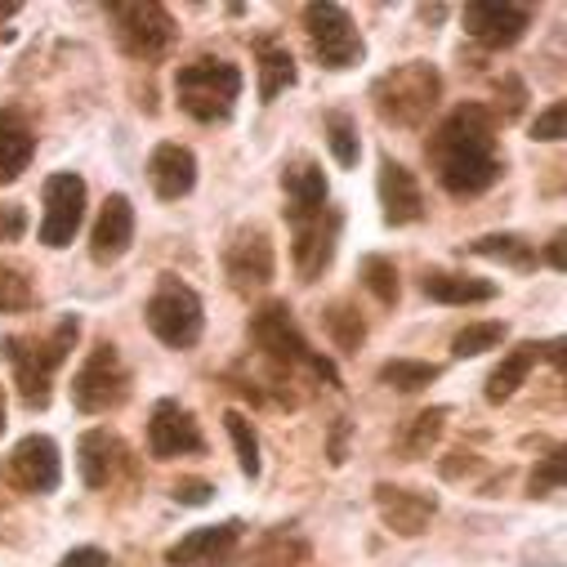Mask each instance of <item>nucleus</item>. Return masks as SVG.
Masks as SVG:
<instances>
[{"label": "nucleus", "instance_id": "nucleus-1", "mask_svg": "<svg viewBox=\"0 0 567 567\" xmlns=\"http://www.w3.org/2000/svg\"><path fill=\"white\" fill-rule=\"evenodd\" d=\"M430 166L452 197H478L501 179L496 116L483 103H461L430 138Z\"/></svg>", "mask_w": 567, "mask_h": 567}, {"label": "nucleus", "instance_id": "nucleus-2", "mask_svg": "<svg viewBox=\"0 0 567 567\" xmlns=\"http://www.w3.org/2000/svg\"><path fill=\"white\" fill-rule=\"evenodd\" d=\"M250 336H255L259 353L272 362L277 375H287V380H291V371H309V375H318V380H327V384H340L336 367H331L322 353L309 349V340L300 336L291 309L281 305V300H268V305L250 318Z\"/></svg>", "mask_w": 567, "mask_h": 567}, {"label": "nucleus", "instance_id": "nucleus-3", "mask_svg": "<svg viewBox=\"0 0 567 567\" xmlns=\"http://www.w3.org/2000/svg\"><path fill=\"white\" fill-rule=\"evenodd\" d=\"M439 99H443V76L430 63H402L371 85V103L380 121L402 125V130H420L439 107Z\"/></svg>", "mask_w": 567, "mask_h": 567}, {"label": "nucleus", "instance_id": "nucleus-4", "mask_svg": "<svg viewBox=\"0 0 567 567\" xmlns=\"http://www.w3.org/2000/svg\"><path fill=\"white\" fill-rule=\"evenodd\" d=\"M175 94L193 121L215 125L233 116L237 94H241V72L228 59H193L175 72Z\"/></svg>", "mask_w": 567, "mask_h": 567}, {"label": "nucleus", "instance_id": "nucleus-5", "mask_svg": "<svg viewBox=\"0 0 567 567\" xmlns=\"http://www.w3.org/2000/svg\"><path fill=\"white\" fill-rule=\"evenodd\" d=\"M76 336H81V318H63L50 340H10V362H14L19 398H23L32 411L50 406L54 367L68 358V349L76 344Z\"/></svg>", "mask_w": 567, "mask_h": 567}, {"label": "nucleus", "instance_id": "nucleus-6", "mask_svg": "<svg viewBox=\"0 0 567 567\" xmlns=\"http://www.w3.org/2000/svg\"><path fill=\"white\" fill-rule=\"evenodd\" d=\"M130 398V371L116 353V344H94L81 371L72 375V406L85 415H107Z\"/></svg>", "mask_w": 567, "mask_h": 567}, {"label": "nucleus", "instance_id": "nucleus-7", "mask_svg": "<svg viewBox=\"0 0 567 567\" xmlns=\"http://www.w3.org/2000/svg\"><path fill=\"white\" fill-rule=\"evenodd\" d=\"M112 28H116V41L130 59H166L175 50V19L166 14V6L157 0H130V6H112L107 10Z\"/></svg>", "mask_w": 567, "mask_h": 567}, {"label": "nucleus", "instance_id": "nucleus-8", "mask_svg": "<svg viewBox=\"0 0 567 567\" xmlns=\"http://www.w3.org/2000/svg\"><path fill=\"white\" fill-rule=\"evenodd\" d=\"M144 318H148V331L166 349H193L202 340V322H206L197 291L184 287V281H175V277H166L162 287H157V296L148 300Z\"/></svg>", "mask_w": 567, "mask_h": 567}, {"label": "nucleus", "instance_id": "nucleus-9", "mask_svg": "<svg viewBox=\"0 0 567 567\" xmlns=\"http://www.w3.org/2000/svg\"><path fill=\"white\" fill-rule=\"evenodd\" d=\"M224 272L233 281V291H241V296L268 287L272 272H277V259H272V237H268L264 224H241V228L228 233Z\"/></svg>", "mask_w": 567, "mask_h": 567}, {"label": "nucleus", "instance_id": "nucleus-10", "mask_svg": "<svg viewBox=\"0 0 567 567\" xmlns=\"http://www.w3.org/2000/svg\"><path fill=\"white\" fill-rule=\"evenodd\" d=\"M305 32H309L313 54H318L322 68H331V72L353 68V63L362 59V37H358L353 19H349L340 6H309V10H305Z\"/></svg>", "mask_w": 567, "mask_h": 567}, {"label": "nucleus", "instance_id": "nucleus-11", "mask_svg": "<svg viewBox=\"0 0 567 567\" xmlns=\"http://www.w3.org/2000/svg\"><path fill=\"white\" fill-rule=\"evenodd\" d=\"M291 219V255H296V272L300 281H318V272L331 264L336 255V237H340V210L322 206V210H300V215H287Z\"/></svg>", "mask_w": 567, "mask_h": 567}, {"label": "nucleus", "instance_id": "nucleus-12", "mask_svg": "<svg viewBox=\"0 0 567 567\" xmlns=\"http://www.w3.org/2000/svg\"><path fill=\"white\" fill-rule=\"evenodd\" d=\"M532 28V10L514 0H474L465 6V32L487 50H509Z\"/></svg>", "mask_w": 567, "mask_h": 567}, {"label": "nucleus", "instance_id": "nucleus-13", "mask_svg": "<svg viewBox=\"0 0 567 567\" xmlns=\"http://www.w3.org/2000/svg\"><path fill=\"white\" fill-rule=\"evenodd\" d=\"M85 219V179L81 175H50L45 179V219H41V241L50 250L68 246Z\"/></svg>", "mask_w": 567, "mask_h": 567}, {"label": "nucleus", "instance_id": "nucleus-14", "mask_svg": "<svg viewBox=\"0 0 567 567\" xmlns=\"http://www.w3.org/2000/svg\"><path fill=\"white\" fill-rule=\"evenodd\" d=\"M10 478H14L19 492H32V496L54 492L59 478H63V461H59L54 439H45V434L23 439V443L14 447V456H10Z\"/></svg>", "mask_w": 567, "mask_h": 567}, {"label": "nucleus", "instance_id": "nucleus-15", "mask_svg": "<svg viewBox=\"0 0 567 567\" xmlns=\"http://www.w3.org/2000/svg\"><path fill=\"white\" fill-rule=\"evenodd\" d=\"M148 447L157 461H175V456H193L202 452V430L197 420L179 406V402H157L153 406V420H148Z\"/></svg>", "mask_w": 567, "mask_h": 567}, {"label": "nucleus", "instance_id": "nucleus-16", "mask_svg": "<svg viewBox=\"0 0 567 567\" xmlns=\"http://www.w3.org/2000/svg\"><path fill=\"white\" fill-rule=\"evenodd\" d=\"M237 540H241V523L197 527V532H188L179 545H171L166 563H175V567H228Z\"/></svg>", "mask_w": 567, "mask_h": 567}, {"label": "nucleus", "instance_id": "nucleus-17", "mask_svg": "<svg viewBox=\"0 0 567 567\" xmlns=\"http://www.w3.org/2000/svg\"><path fill=\"white\" fill-rule=\"evenodd\" d=\"M375 509H380V518H384L389 532L420 536L424 527H430L439 501L430 492H415V487H389V483H380L375 487Z\"/></svg>", "mask_w": 567, "mask_h": 567}, {"label": "nucleus", "instance_id": "nucleus-18", "mask_svg": "<svg viewBox=\"0 0 567 567\" xmlns=\"http://www.w3.org/2000/svg\"><path fill=\"white\" fill-rule=\"evenodd\" d=\"M134 241V206L125 193H112L94 219V233H90V255L94 264H116Z\"/></svg>", "mask_w": 567, "mask_h": 567}, {"label": "nucleus", "instance_id": "nucleus-19", "mask_svg": "<svg viewBox=\"0 0 567 567\" xmlns=\"http://www.w3.org/2000/svg\"><path fill=\"white\" fill-rule=\"evenodd\" d=\"M380 206H384V224H393V228H406L424 215V193H420L415 175L393 157L380 162Z\"/></svg>", "mask_w": 567, "mask_h": 567}, {"label": "nucleus", "instance_id": "nucleus-20", "mask_svg": "<svg viewBox=\"0 0 567 567\" xmlns=\"http://www.w3.org/2000/svg\"><path fill=\"white\" fill-rule=\"evenodd\" d=\"M148 179H153V193L162 202H179L197 184V157L184 144H157L148 157Z\"/></svg>", "mask_w": 567, "mask_h": 567}, {"label": "nucleus", "instance_id": "nucleus-21", "mask_svg": "<svg viewBox=\"0 0 567 567\" xmlns=\"http://www.w3.org/2000/svg\"><path fill=\"white\" fill-rule=\"evenodd\" d=\"M125 465V443L112 430H90L76 443V470L85 478V487H107Z\"/></svg>", "mask_w": 567, "mask_h": 567}, {"label": "nucleus", "instance_id": "nucleus-22", "mask_svg": "<svg viewBox=\"0 0 567 567\" xmlns=\"http://www.w3.org/2000/svg\"><path fill=\"white\" fill-rule=\"evenodd\" d=\"M37 153V134L19 112H0V184H14Z\"/></svg>", "mask_w": 567, "mask_h": 567}, {"label": "nucleus", "instance_id": "nucleus-23", "mask_svg": "<svg viewBox=\"0 0 567 567\" xmlns=\"http://www.w3.org/2000/svg\"><path fill=\"white\" fill-rule=\"evenodd\" d=\"M420 287L439 305H487V300H496V281L465 277V272H424Z\"/></svg>", "mask_w": 567, "mask_h": 567}, {"label": "nucleus", "instance_id": "nucleus-24", "mask_svg": "<svg viewBox=\"0 0 567 567\" xmlns=\"http://www.w3.org/2000/svg\"><path fill=\"white\" fill-rule=\"evenodd\" d=\"M281 193H287V215L322 210L327 206V175L313 162H291L281 171Z\"/></svg>", "mask_w": 567, "mask_h": 567}, {"label": "nucleus", "instance_id": "nucleus-25", "mask_svg": "<svg viewBox=\"0 0 567 567\" xmlns=\"http://www.w3.org/2000/svg\"><path fill=\"white\" fill-rule=\"evenodd\" d=\"M536 358H540V344H518V349H509V353L501 358V367L487 375V402H509V398L523 389V380H527V371L536 367Z\"/></svg>", "mask_w": 567, "mask_h": 567}, {"label": "nucleus", "instance_id": "nucleus-26", "mask_svg": "<svg viewBox=\"0 0 567 567\" xmlns=\"http://www.w3.org/2000/svg\"><path fill=\"white\" fill-rule=\"evenodd\" d=\"M255 54H259V103H272L281 90L296 85V59L287 45H272V41H259Z\"/></svg>", "mask_w": 567, "mask_h": 567}, {"label": "nucleus", "instance_id": "nucleus-27", "mask_svg": "<svg viewBox=\"0 0 567 567\" xmlns=\"http://www.w3.org/2000/svg\"><path fill=\"white\" fill-rule=\"evenodd\" d=\"M443 424H447V411L443 406H430V411H420L402 424V434H398V456L402 461H420V456H430V447L443 439Z\"/></svg>", "mask_w": 567, "mask_h": 567}, {"label": "nucleus", "instance_id": "nucleus-28", "mask_svg": "<svg viewBox=\"0 0 567 567\" xmlns=\"http://www.w3.org/2000/svg\"><path fill=\"white\" fill-rule=\"evenodd\" d=\"M470 255H483V259H501V264H509V268H536V250L523 241V237H514V233H492V237H478V241H470Z\"/></svg>", "mask_w": 567, "mask_h": 567}, {"label": "nucleus", "instance_id": "nucleus-29", "mask_svg": "<svg viewBox=\"0 0 567 567\" xmlns=\"http://www.w3.org/2000/svg\"><path fill=\"white\" fill-rule=\"evenodd\" d=\"M443 371L434 367V362H415V358H393V362H384L380 367V384H389V389H398V393H415V389H424V384H434Z\"/></svg>", "mask_w": 567, "mask_h": 567}, {"label": "nucleus", "instance_id": "nucleus-30", "mask_svg": "<svg viewBox=\"0 0 567 567\" xmlns=\"http://www.w3.org/2000/svg\"><path fill=\"white\" fill-rule=\"evenodd\" d=\"M322 327H327L331 344H336V349H344V353H358V344L367 340V327H362L358 309H353V305H344V300H336V305L322 313Z\"/></svg>", "mask_w": 567, "mask_h": 567}, {"label": "nucleus", "instance_id": "nucleus-31", "mask_svg": "<svg viewBox=\"0 0 567 567\" xmlns=\"http://www.w3.org/2000/svg\"><path fill=\"white\" fill-rule=\"evenodd\" d=\"M305 554H309L305 540H296L287 532H272V536L259 540V549L246 558V567H300Z\"/></svg>", "mask_w": 567, "mask_h": 567}, {"label": "nucleus", "instance_id": "nucleus-32", "mask_svg": "<svg viewBox=\"0 0 567 567\" xmlns=\"http://www.w3.org/2000/svg\"><path fill=\"white\" fill-rule=\"evenodd\" d=\"M37 305V287L23 268L0 264V313H28Z\"/></svg>", "mask_w": 567, "mask_h": 567}, {"label": "nucleus", "instance_id": "nucleus-33", "mask_svg": "<svg viewBox=\"0 0 567 567\" xmlns=\"http://www.w3.org/2000/svg\"><path fill=\"white\" fill-rule=\"evenodd\" d=\"M224 430H228V439H233V447H237L241 474H246V478H259V439H255V430H250V420H246L241 411H228V415H224Z\"/></svg>", "mask_w": 567, "mask_h": 567}, {"label": "nucleus", "instance_id": "nucleus-34", "mask_svg": "<svg viewBox=\"0 0 567 567\" xmlns=\"http://www.w3.org/2000/svg\"><path fill=\"white\" fill-rule=\"evenodd\" d=\"M362 281H367V291H371L380 305H398L402 287H398V268H393V259H384V255H367V259H362Z\"/></svg>", "mask_w": 567, "mask_h": 567}, {"label": "nucleus", "instance_id": "nucleus-35", "mask_svg": "<svg viewBox=\"0 0 567 567\" xmlns=\"http://www.w3.org/2000/svg\"><path fill=\"white\" fill-rule=\"evenodd\" d=\"M501 340H505V322H474V327L456 331L452 353H456V358H478V353H487V349H501Z\"/></svg>", "mask_w": 567, "mask_h": 567}, {"label": "nucleus", "instance_id": "nucleus-36", "mask_svg": "<svg viewBox=\"0 0 567 567\" xmlns=\"http://www.w3.org/2000/svg\"><path fill=\"white\" fill-rule=\"evenodd\" d=\"M327 144H331V157H336L344 171L358 166L362 144H358V130H353V121H349L344 112H331V116H327Z\"/></svg>", "mask_w": 567, "mask_h": 567}, {"label": "nucleus", "instance_id": "nucleus-37", "mask_svg": "<svg viewBox=\"0 0 567 567\" xmlns=\"http://www.w3.org/2000/svg\"><path fill=\"white\" fill-rule=\"evenodd\" d=\"M532 138H536V144H558V138H567V99L549 103V107L532 121Z\"/></svg>", "mask_w": 567, "mask_h": 567}, {"label": "nucleus", "instance_id": "nucleus-38", "mask_svg": "<svg viewBox=\"0 0 567 567\" xmlns=\"http://www.w3.org/2000/svg\"><path fill=\"white\" fill-rule=\"evenodd\" d=\"M549 483L567 487V443H563L554 456H545V465L532 474V496H545V487H549Z\"/></svg>", "mask_w": 567, "mask_h": 567}, {"label": "nucleus", "instance_id": "nucleus-39", "mask_svg": "<svg viewBox=\"0 0 567 567\" xmlns=\"http://www.w3.org/2000/svg\"><path fill=\"white\" fill-rule=\"evenodd\" d=\"M23 233H28V210H23L19 202L0 206V246H6V241H19Z\"/></svg>", "mask_w": 567, "mask_h": 567}, {"label": "nucleus", "instance_id": "nucleus-40", "mask_svg": "<svg viewBox=\"0 0 567 567\" xmlns=\"http://www.w3.org/2000/svg\"><path fill=\"white\" fill-rule=\"evenodd\" d=\"M210 492H215V487L202 483V478H179V483H175V501H179V505H206Z\"/></svg>", "mask_w": 567, "mask_h": 567}, {"label": "nucleus", "instance_id": "nucleus-41", "mask_svg": "<svg viewBox=\"0 0 567 567\" xmlns=\"http://www.w3.org/2000/svg\"><path fill=\"white\" fill-rule=\"evenodd\" d=\"M59 567H107V554L94 549V545H81V549H72V554H63Z\"/></svg>", "mask_w": 567, "mask_h": 567}, {"label": "nucleus", "instance_id": "nucleus-42", "mask_svg": "<svg viewBox=\"0 0 567 567\" xmlns=\"http://www.w3.org/2000/svg\"><path fill=\"white\" fill-rule=\"evenodd\" d=\"M545 264L558 268V272H567V228H558V233L545 241Z\"/></svg>", "mask_w": 567, "mask_h": 567}, {"label": "nucleus", "instance_id": "nucleus-43", "mask_svg": "<svg viewBox=\"0 0 567 567\" xmlns=\"http://www.w3.org/2000/svg\"><path fill=\"white\" fill-rule=\"evenodd\" d=\"M456 461H443V478H461V474H474L478 470V456L474 452H452Z\"/></svg>", "mask_w": 567, "mask_h": 567}, {"label": "nucleus", "instance_id": "nucleus-44", "mask_svg": "<svg viewBox=\"0 0 567 567\" xmlns=\"http://www.w3.org/2000/svg\"><path fill=\"white\" fill-rule=\"evenodd\" d=\"M540 358H545L549 367H558V375L567 380V340H549V344H540Z\"/></svg>", "mask_w": 567, "mask_h": 567}, {"label": "nucleus", "instance_id": "nucleus-45", "mask_svg": "<svg viewBox=\"0 0 567 567\" xmlns=\"http://www.w3.org/2000/svg\"><path fill=\"white\" fill-rule=\"evenodd\" d=\"M518 112H523V85L505 76V116H518Z\"/></svg>", "mask_w": 567, "mask_h": 567}, {"label": "nucleus", "instance_id": "nucleus-46", "mask_svg": "<svg viewBox=\"0 0 567 567\" xmlns=\"http://www.w3.org/2000/svg\"><path fill=\"white\" fill-rule=\"evenodd\" d=\"M344 439H349V420H340L331 434V465H344Z\"/></svg>", "mask_w": 567, "mask_h": 567}, {"label": "nucleus", "instance_id": "nucleus-47", "mask_svg": "<svg viewBox=\"0 0 567 567\" xmlns=\"http://www.w3.org/2000/svg\"><path fill=\"white\" fill-rule=\"evenodd\" d=\"M14 10H19V6H0V19H6V14H14Z\"/></svg>", "mask_w": 567, "mask_h": 567}, {"label": "nucleus", "instance_id": "nucleus-48", "mask_svg": "<svg viewBox=\"0 0 567 567\" xmlns=\"http://www.w3.org/2000/svg\"><path fill=\"white\" fill-rule=\"evenodd\" d=\"M0 415H6V393H0Z\"/></svg>", "mask_w": 567, "mask_h": 567}, {"label": "nucleus", "instance_id": "nucleus-49", "mask_svg": "<svg viewBox=\"0 0 567 567\" xmlns=\"http://www.w3.org/2000/svg\"><path fill=\"white\" fill-rule=\"evenodd\" d=\"M0 434H6V415H0Z\"/></svg>", "mask_w": 567, "mask_h": 567}]
</instances>
